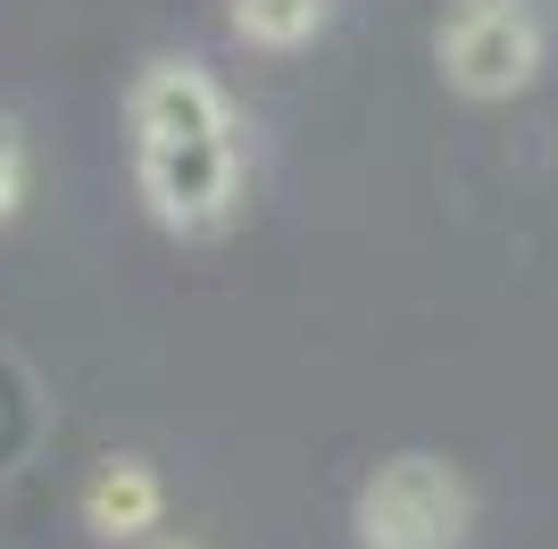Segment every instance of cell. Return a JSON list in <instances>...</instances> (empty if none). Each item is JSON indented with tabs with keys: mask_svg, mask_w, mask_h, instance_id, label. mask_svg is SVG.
I'll list each match as a JSON object with an SVG mask.
<instances>
[{
	"mask_svg": "<svg viewBox=\"0 0 558 549\" xmlns=\"http://www.w3.org/2000/svg\"><path fill=\"white\" fill-rule=\"evenodd\" d=\"M25 200V125L0 109V217H17Z\"/></svg>",
	"mask_w": 558,
	"mask_h": 549,
	"instance_id": "obj_6",
	"label": "cell"
},
{
	"mask_svg": "<svg viewBox=\"0 0 558 549\" xmlns=\"http://www.w3.org/2000/svg\"><path fill=\"white\" fill-rule=\"evenodd\" d=\"M326 9L333 0H226V25L251 50H301V42H317Z\"/></svg>",
	"mask_w": 558,
	"mask_h": 549,
	"instance_id": "obj_5",
	"label": "cell"
},
{
	"mask_svg": "<svg viewBox=\"0 0 558 549\" xmlns=\"http://www.w3.org/2000/svg\"><path fill=\"white\" fill-rule=\"evenodd\" d=\"M475 491L434 450H400L359 483V549H459Z\"/></svg>",
	"mask_w": 558,
	"mask_h": 549,
	"instance_id": "obj_2",
	"label": "cell"
},
{
	"mask_svg": "<svg viewBox=\"0 0 558 549\" xmlns=\"http://www.w3.org/2000/svg\"><path fill=\"white\" fill-rule=\"evenodd\" d=\"M134 183L167 233H217L242 208V142H233V100L209 68L159 59L134 75Z\"/></svg>",
	"mask_w": 558,
	"mask_h": 549,
	"instance_id": "obj_1",
	"label": "cell"
},
{
	"mask_svg": "<svg viewBox=\"0 0 558 549\" xmlns=\"http://www.w3.org/2000/svg\"><path fill=\"white\" fill-rule=\"evenodd\" d=\"M550 34H542L534 0H450V17L434 25V68L466 100H517L542 75Z\"/></svg>",
	"mask_w": 558,
	"mask_h": 549,
	"instance_id": "obj_3",
	"label": "cell"
},
{
	"mask_svg": "<svg viewBox=\"0 0 558 549\" xmlns=\"http://www.w3.org/2000/svg\"><path fill=\"white\" fill-rule=\"evenodd\" d=\"M150 549H201V541H150Z\"/></svg>",
	"mask_w": 558,
	"mask_h": 549,
	"instance_id": "obj_7",
	"label": "cell"
},
{
	"mask_svg": "<svg viewBox=\"0 0 558 549\" xmlns=\"http://www.w3.org/2000/svg\"><path fill=\"white\" fill-rule=\"evenodd\" d=\"M159 516H167V491H159V475H150L142 457L93 466V483H84V525H93L100 541H142Z\"/></svg>",
	"mask_w": 558,
	"mask_h": 549,
	"instance_id": "obj_4",
	"label": "cell"
}]
</instances>
